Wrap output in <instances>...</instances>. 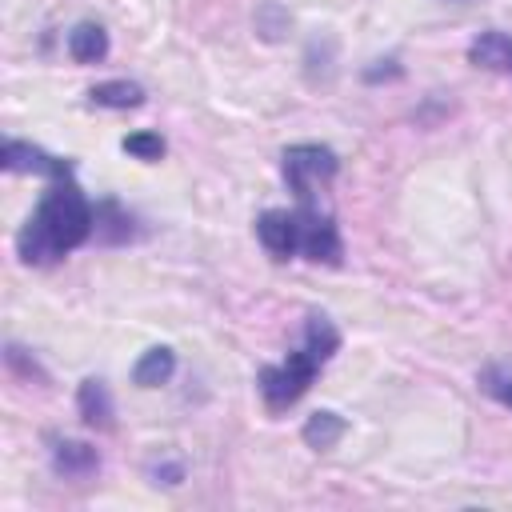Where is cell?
Listing matches in <instances>:
<instances>
[{
    "instance_id": "6da1fadb",
    "label": "cell",
    "mask_w": 512,
    "mask_h": 512,
    "mask_svg": "<svg viewBox=\"0 0 512 512\" xmlns=\"http://www.w3.org/2000/svg\"><path fill=\"white\" fill-rule=\"evenodd\" d=\"M92 232H96V208L80 192V184L64 176L52 180L48 192L36 200L32 216L16 232V252L24 264H52L72 248H80Z\"/></svg>"
},
{
    "instance_id": "7a4b0ae2",
    "label": "cell",
    "mask_w": 512,
    "mask_h": 512,
    "mask_svg": "<svg viewBox=\"0 0 512 512\" xmlns=\"http://www.w3.org/2000/svg\"><path fill=\"white\" fill-rule=\"evenodd\" d=\"M320 368H324V360H320L308 344L292 348L280 364H264L260 376H256V388H260L268 412H284L288 404H296V400L308 392V384L316 380Z\"/></svg>"
},
{
    "instance_id": "3957f363",
    "label": "cell",
    "mask_w": 512,
    "mask_h": 512,
    "mask_svg": "<svg viewBox=\"0 0 512 512\" xmlns=\"http://www.w3.org/2000/svg\"><path fill=\"white\" fill-rule=\"evenodd\" d=\"M280 172L296 204H316V192L340 172V156L328 144H288L280 152Z\"/></svg>"
},
{
    "instance_id": "277c9868",
    "label": "cell",
    "mask_w": 512,
    "mask_h": 512,
    "mask_svg": "<svg viewBox=\"0 0 512 512\" xmlns=\"http://www.w3.org/2000/svg\"><path fill=\"white\" fill-rule=\"evenodd\" d=\"M296 220H300V252H304V260H312V264H340L344 244H340L336 220L328 212H320L316 204H300Z\"/></svg>"
},
{
    "instance_id": "5b68a950",
    "label": "cell",
    "mask_w": 512,
    "mask_h": 512,
    "mask_svg": "<svg viewBox=\"0 0 512 512\" xmlns=\"http://www.w3.org/2000/svg\"><path fill=\"white\" fill-rule=\"evenodd\" d=\"M0 164L8 172H32V176H48V180H64L72 176V160L44 152L40 144H24V140H4Z\"/></svg>"
},
{
    "instance_id": "8992f818",
    "label": "cell",
    "mask_w": 512,
    "mask_h": 512,
    "mask_svg": "<svg viewBox=\"0 0 512 512\" xmlns=\"http://www.w3.org/2000/svg\"><path fill=\"white\" fill-rule=\"evenodd\" d=\"M256 236L276 260H292L300 252V220H296V212H284V208L260 212L256 216Z\"/></svg>"
},
{
    "instance_id": "52a82bcc",
    "label": "cell",
    "mask_w": 512,
    "mask_h": 512,
    "mask_svg": "<svg viewBox=\"0 0 512 512\" xmlns=\"http://www.w3.org/2000/svg\"><path fill=\"white\" fill-rule=\"evenodd\" d=\"M48 460H52V472L64 480H80L100 468V452L88 440H72V436H56L48 448Z\"/></svg>"
},
{
    "instance_id": "ba28073f",
    "label": "cell",
    "mask_w": 512,
    "mask_h": 512,
    "mask_svg": "<svg viewBox=\"0 0 512 512\" xmlns=\"http://www.w3.org/2000/svg\"><path fill=\"white\" fill-rule=\"evenodd\" d=\"M76 408H80V420H84L88 428H96V432H108V428L116 424V404H112V392H108V384H104L100 376L80 380V388H76Z\"/></svg>"
},
{
    "instance_id": "9c48e42d",
    "label": "cell",
    "mask_w": 512,
    "mask_h": 512,
    "mask_svg": "<svg viewBox=\"0 0 512 512\" xmlns=\"http://www.w3.org/2000/svg\"><path fill=\"white\" fill-rule=\"evenodd\" d=\"M344 432H348V420H344L340 412H332V408L312 412V416L304 420V428H300V436H304V444H308L312 452H328V448H336V444L344 440Z\"/></svg>"
},
{
    "instance_id": "30bf717a",
    "label": "cell",
    "mask_w": 512,
    "mask_h": 512,
    "mask_svg": "<svg viewBox=\"0 0 512 512\" xmlns=\"http://www.w3.org/2000/svg\"><path fill=\"white\" fill-rule=\"evenodd\" d=\"M68 56L76 64H100L108 56V32L96 24V20H80L72 32H68Z\"/></svg>"
},
{
    "instance_id": "8fae6325",
    "label": "cell",
    "mask_w": 512,
    "mask_h": 512,
    "mask_svg": "<svg viewBox=\"0 0 512 512\" xmlns=\"http://www.w3.org/2000/svg\"><path fill=\"white\" fill-rule=\"evenodd\" d=\"M172 372H176V352L164 348V344H156V348H148V352L132 364V384H136V388H160V384L172 380Z\"/></svg>"
},
{
    "instance_id": "7c38bea8",
    "label": "cell",
    "mask_w": 512,
    "mask_h": 512,
    "mask_svg": "<svg viewBox=\"0 0 512 512\" xmlns=\"http://www.w3.org/2000/svg\"><path fill=\"white\" fill-rule=\"evenodd\" d=\"M136 220H132V212L128 208H120L116 200H100L96 204V240H104V244H128L132 236H136V228H132Z\"/></svg>"
},
{
    "instance_id": "4fadbf2b",
    "label": "cell",
    "mask_w": 512,
    "mask_h": 512,
    "mask_svg": "<svg viewBox=\"0 0 512 512\" xmlns=\"http://www.w3.org/2000/svg\"><path fill=\"white\" fill-rule=\"evenodd\" d=\"M88 100L96 108H140L144 104V88L136 80H104L88 88Z\"/></svg>"
},
{
    "instance_id": "5bb4252c",
    "label": "cell",
    "mask_w": 512,
    "mask_h": 512,
    "mask_svg": "<svg viewBox=\"0 0 512 512\" xmlns=\"http://www.w3.org/2000/svg\"><path fill=\"white\" fill-rule=\"evenodd\" d=\"M468 60L484 64V68H512V36L508 32H480L468 48Z\"/></svg>"
},
{
    "instance_id": "9a60e30c",
    "label": "cell",
    "mask_w": 512,
    "mask_h": 512,
    "mask_svg": "<svg viewBox=\"0 0 512 512\" xmlns=\"http://www.w3.org/2000/svg\"><path fill=\"white\" fill-rule=\"evenodd\" d=\"M300 344H308L324 364L336 356V348H340V332H336V324L324 316V312H308V320H304V340Z\"/></svg>"
},
{
    "instance_id": "2e32d148",
    "label": "cell",
    "mask_w": 512,
    "mask_h": 512,
    "mask_svg": "<svg viewBox=\"0 0 512 512\" xmlns=\"http://www.w3.org/2000/svg\"><path fill=\"white\" fill-rule=\"evenodd\" d=\"M476 384H480V392H488L496 404L512 408V372H508V368H500V364H488V368L476 376Z\"/></svg>"
},
{
    "instance_id": "e0dca14e",
    "label": "cell",
    "mask_w": 512,
    "mask_h": 512,
    "mask_svg": "<svg viewBox=\"0 0 512 512\" xmlns=\"http://www.w3.org/2000/svg\"><path fill=\"white\" fill-rule=\"evenodd\" d=\"M120 148L128 152V156H136V160H160L164 152H168V144H164V136L160 132H132V136H124L120 140Z\"/></svg>"
},
{
    "instance_id": "ac0fdd59",
    "label": "cell",
    "mask_w": 512,
    "mask_h": 512,
    "mask_svg": "<svg viewBox=\"0 0 512 512\" xmlns=\"http://www.w3.org/2000/svg\"><path fill=\"white\" fill-rule=\"evenodd\" d=\"M4 364H8L16 376H24V380H40V384L48 380V372L36 364V356H32L28 348H20V344H8V348H4Z\"/></svg>"
},
{
    "instance_id": "d6986e66",
    "label": "cell",
    "mask_w": 512,
    "mask_h": 512,
    "mask_svg": "<svg viewBox=\"0 0 512 512\" xmlns=\"http://www.w3.org/2000/svg\"><path fill=\"white\" fill-rule=\"evenodd\" d=\"M256 32H260L264 40H280V32H288V12L276 8V4H260V12H256Z\"/></svg>"
},
{
    "instance_id": "ffe728a7",
    "label": "cell",
    "mask_w": 512,
    "mask_h": 512,
    "mask_svg": "<svg viewBox=\"0 0 512 512\" xmlns=\"http://www.w3.org/2000/svg\"><path fill=\"white\" fill-rule=\"evenodd\" d=\"M400 76H404L400 60H376V68H364V80H368V84H380V80H400Z\"/></svg>"
},
{
    "instance_id": "44dd1931",
    "label": "cell",
    "mask_w": 512,
    "mask_h": 512,
    "mask_svg": "<svg viewBox=\"0 0 512 512\" xmlns=\"http://www.w3.org/2000/svg\"><path fill=\"white\" fill-rule=\"evenodd\" d=\"M148 476H156L152 484H176L184 476V468L180 464H156V468H148Z\"/></svg>"
}]
</instances>
